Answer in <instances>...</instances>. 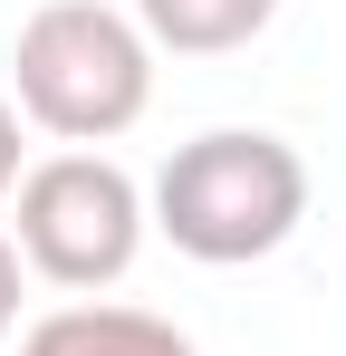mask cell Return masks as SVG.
Here are the masks:
<instances>
[{"label":"cell","mask_w":346,"mask_h":356,"mask_svg":"<svg viewBox=\"0 0 346 356\" xmlns=\"http://www.w3.org/2000/svg\"><path fill=\"white\" fill-rule=\"evenodd\" d=\"M19 270H29V260H19V241L0 232V337L19 327Z\"/></svg>","instance_id":"cell-6"},{"label":"cell","mask_w":346,"mask_h":356,"mask_svg":"<svg viewBox=\"0 0 346 356\" xmlns=\"http://www.w3.org/2000/svg\"><path fill=\"white\" fill-rule=\"evenodd\" d=\"M10 87L39 135L97 154L154 106V39L115 0H39L10 39Z\"/></svg>","instance_id":"cell-2"},{"label":"cell","mask_w":346,"mask_h":356,"mask_svg":"<svg viewBox=\"0 0 346 356\" xmlns=\"http://www.w3.org/2000/svg\"><path fill=\"white\" fill-rule=\"evenodd\" d=\"M279 19V0H135V29L173 58H231Z\"/></svg>","instance_id":"cell-5"},{"label":"cell","mask_w":346,"mask_h":356,"mask_svg":"<svg viewBox=\"0 0 346 356\" xmlns=\"http://www.w3.org/2000/svg\"><path fill=\"white\" fill-rule=\"evenodd\" d=\"M19 356H192V337H183L173 318H154V308L67 298V308H49V318L19 337Z\"/></svg>","instance_id":"cell-4"},{"label":"cell","mask_w":346,"mask_h":356,"mask_svg":"<svg viewBox=\"0 0 346 356\" xmlns=\"http://www.w3.org/2000/svg\"><path fill=\"white\" fill-rule=\"evenodd\" d=\"M0 193H19V106L0 97Z\"/></svg>","instance_id":"cell-7"},{"label":"cell","mask_w":346,"mask_h":356,"mask_svg":"<svg viewBox=\"0 0 346 356\" xmlns=\"http://www.w3.org/2000/svg\"><path fill=\"white\" fill-rule=\"evenodd\" d=\"M145 212H154V232L183 260L240 270V260H270L308 222V164L270 125H212V135L173 145V164L154 174V202Z\"/></svg>","instance_id":"cell-1"},{"label":"cell","mask_w":346,"mask_h":356,"mask_svg":"<svg viewBox=\"0 0 346 356\" xmlns=\"http://www.w3.org/2000/svg\"><path fill=\"white\" fill-rule=\"evenodd\" d=\"M145 232H154V212H145V193L115 154L67 145V154L19 174V232L10 241L49 289H115L135 270Z\"/></svg>","instance_id":"cell-3"}]
</instances>
